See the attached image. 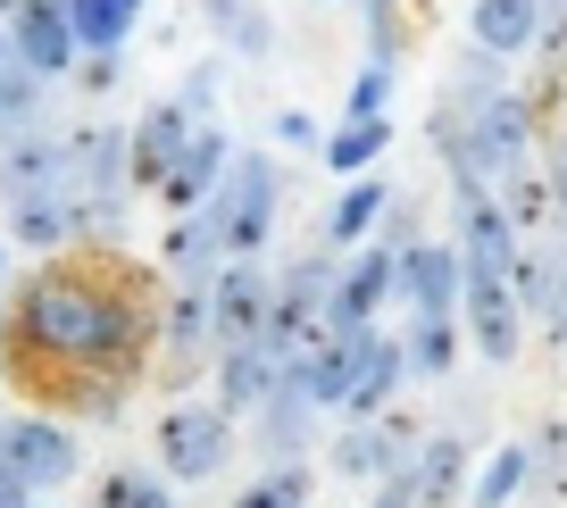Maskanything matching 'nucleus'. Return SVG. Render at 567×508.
I'll use <instances>...</instances> for the list:
<instances>
[{"mask_svg":"<svg viewBox=\"0 0 567 508\" xmlns=\"http://www.w3.org/2000/svg\"><path fill=\"white\" fill-rule=\"evenodd\" d=\"M151 0H68V25H75V51H125L142 25Z\"/></svg>","mask_w":567,"mask_h":508,"instance_id":"obj_23","label":"nucleus"},{"mask_svg":"<svg viewBox=\"0 0 567 508\" xmlns=\"http://www.w3.org/2000/svg\"><path fill=\"white\" fill-rule=\"evenodd\" d=\"M460 333L493 359V367H509V359L526 351V300H517V283L467 267V283H460Z\"/></svg>","mask_w":567,"mask_h":508,"instance_id":"obj_8","label":"nucleus"},{"mask_svg":"<svg viewBox=\"0 0 567 508\" xmlns=\"http://www.w3.org/2000/svg\"><path fill=\"white\" fill-rule=\"evenodd\" d=\"M401 351H409V375L443 384V375H451V359H460V317H409Z\"/></svg>","mask_w":567,"mask_h":508,"instance_id":"obj_28","label":"nucleus"},{"mask_svg":"<svg viewBox=\"0 0 567 508\" xmlns=\"http://www.w3.org/2000/svg\"><path fill=\"white\" fill-rule=\"evenodd\" d=\"M0 300H9V292H0Z\"/></svg>","mask_w":567,"mask_h":508,"instance_id":"obj_40","label":"nucleus"},{"mask_svg":"<svg viewBox=\"0 0 567 508\" xmlns=\"http://www.w3.org/2000/svg\"><path fill=\"white\" fill-rule=\"evenodd\" d=\"M526 484H534V442H501V450L484 458V475L467 484V508H509Z\"/></svg>","mask_w":567,"mask_h":508,"instance_id":"obj_27","label":"nucleus"},{"mask_svg":"<svg viewBox=\"0 0 567 508\" xmlns=\"http://www.w3.org/2000/svg\"><path fill=\"white\" fill-rule=\"evenodd\" d=\"M209 359H217V333H209V283H176V292H167V317H159V359H151V375H159V384L184 401V384H193Z\"/></svg>","mask_w":567,"mask_h":508,"instance_id":"obj_7","label":"nucleus"},{"mask_svg":"<svg viewBox=\"0 0 567 508\" xmlns=\"http://www.w3.org/2000/svg\"><path fill=\"white\" fill-rule=\"evenodd\" d=\"M217 267H226V250H217V234L200 226V209L176 217V226H167V242H159V276H167V283H209Z\"/></svg>","mask_w":567,"mask_h":508,"instance_id":"obj_22","label":"nucleus"},{"mask_svg":"<svg viewBox=\"0 0 567 508\" xmlns=\"http://www.w3.org/2000/svg\"><path fill=\"white\" fill-rule=\"evenodd\" d=\"M267 300H276V276H267L259 259H226L209 276V333L217 351H234V342H259L267 333Z\"/></svg>","mask_w":567,"mask_h":508,"instance_id":"obj_11","label":"nucleus"},{"mask_svg":"<svg viewBox=\"0 0 567 508\" xmlns=\"http://www.w3.org/2000/svg\"><path fill=\"white\" fill-rule=\"evenodd\" d=\"M92 508H176V491L151 467H101L92 475Z\"/></svg>","mask_w":567,"mask_h":508,"instance_id":"obj_30","label":"nucleus"},{"mask_svg":"<svg viewBox=\"0 0 567 508\" xmlns=\"http://www.w3.org/2000/svg\"><path fill=\"white\" fill-rule=\"evenodd\" d=\"M276 217H284V167L267 151H234L226 176H217V193H209V209H200V226L217 234L226 259H259L267 234H276Z\"/></svg>","mask_w":567,"mask_h":508,"instance_id":"obj_2","label":"nucleus"},{"mask_svg":"<svg viewBox=\"0 0 567 508\" xmlns=\"http://www.w3.org/2000/svg\"><path fill=\"white\" fill-rule=\"evenodd\" d=\"M234 458V417L217 401H167L159 408V467L184 484H209Z\"/></svg>","mask_w":567,"mask_h":508,"instance_id":"obj_5","label":"nucleus"},{"mask_svg":"<svg viewBox=\"0 0 567 508\" xmlns=\"http://www.w3.org/2000/svg\"><path fill=\"white\" fill-rule=\"evenodd\" d=\"M517 250H526V242H517L501 193H493V184H460V259L476 267V276H509Z\"/></svg>","mask_w":567,"mask_h":508,"instance_id":"obj_12","label":"nucleus"},{"mask_svg":"<svg viewBox=\"0 0 567 508\" xmlns=\"http://www.w3.org/2000/svg\"><path fill=\"white\" fill-rule=\"evenodd\" d=\"M467 442L460 434H434L417 442V508H467Z\"/></svg>","mask_w":567,"mask_h":508,"instance_id":"obj_21","label":"nucleus"},{"mask_svg":"<svg viewBox=\"0 0 567 508\" xmlns=\"http://www.w3.org/2000/svg\"><path fill=\"white\" fill-rule=\"evenodd\" d=\"M368 9H384V0H368Z\"/></svg>","mask_w":567,"mask_h":508,"instance_id":"obj_39","label":"nucleus"},{"mask_svg":"<svg viewBox=\"0 0 567 508\" xmlns=\"http://www.w3.org/2000/svg\"><path fill=\"white\" fill-rule=\"evenodd\" d=\"M0 34H9V51H18L42 84L75 75V59H84V51H75V25H68V0H25V9L0 25Z\"/></svg>","mask_w":567,"mask_h":508,"instance_id":"obj_13","label":"nucleus"},{"mask_svg":"<svg viewBox=\"0 0 567 508\" xmlns=\"http://www.w3.org/2000/svg\"><path fill=\"white\" fill-rule=\"evenodd\" d=\"M75 84H84L92 101H101V92L117 84V51H84V59H75Z\"/></svg>","mask_w":567,"mask_h":508,"instance_id":"obj_33","label":"nucleus"},{"mask_svg":"<svg viewBox=\"0 0 567 508\" xmlns=\"http://www.w3.org/2000/svg\"><path fill=\"white\" fill-rule=\"evenodd\" d=\"M25 508H51V500H25Z\"/></svg>","mask_w":567,"mask_h":508,"instance_id":"obj_38","label":"nucleus"},{"mask_svg":"<svg viewBox=\"0 0 567 508\" xmlns=\"http://www.w3.org/2000/svg\"><path fill=\"white\" fill-rule=\"evenodd\" d=\"M0 458L18 467V484L34 491H59L84 475V442H75L68 417H51V408H25V417H0Z\"/></svg>","mask_w":567,"mask_h":508,"instance_id":"obj_3","label":"nucleus"},{"mask_svg":"<svg viewBox=\"0 0 567 508\" xmlns=\"http://www.w3.org/2000/svg\"><path fill=\"white\" fill-rule=\"evenodd\" d=\"M25 125H42V75L0 34V134H25Z\"/></svg>","mask_w":567,"mask_h":508,"instance_id":"obj_29","label":"nucleus"},{"mask_svg":"<svg viewBox=\"0 0 567 508\" xmlns=\"http://www.w3.org/2000/svg\"><path fill=\"white\" fill-rule=\"evenodd\" d=\"M18 9H25V0H0V25H9V18H18Z\"/></svg>","mask_w":567,"mask_h":508,"instance_id":"obj_37","label":"nucleus"},{"mask_svg":"<svg viewBox=\"0 0 567 508\" xmlns=\"http://www.w3.org/2000/svg\"><path fill=\"white\" fill-rule=\"evenodd\" d=\"M276 134L292 142V151H318V142H326V134H318V117H309V108H284V117H276Z\"/></svg>","mask_w":567,"mask_h":508,"instance_id":"obj_34","label":"nucleus"},{"mask_svg":"<svg viewBox=\"0 0 567 508\" xmlns=\"http://www.w3.org/2000/svg\"><path fill=\"white\" fill-rule=\"evenodd\" d=\"M467 42H476L484 59H534V42H543V0H476L467 9Z\"/></svg>","mask_w":567,"mask_h":508,"instance_id":"obj_17","label":"nucleus"},{"mask_svg":"<svg viewBox=\"0 0 567 508\" xmlns=\"http://www.w3.org/2000/svg\"><path fill=\"white\" fill-rule=\"evenodd\" d=\"M200 18H209V34L226 42L234 59H267L276 51V18H267L259 0H200Z\"/></svg>","mask_w":567,"mask_h":508,"instance_id":"obj_24","label":"nucleus"},{"mask_svg":"<svg viewBox=\"0 0 567 508\" xmlns=\"http://www.w3.org/2000/svg\"><path fill=\"white\" fill-rule=\"evenodd\" d=\"M25 500H34V491H25V484H18V467L0 458V508H25Z\"/></svg>","mask_w":567,"mask_h":508,"instance_id":"obj_35","label":"nucleus"},{"mask_svg":"<svg viewBox=\"0 0 567 508\" xmlns=\"http://www.w3.org/2000/svg\"><path fill=\"white\" fill-rule=\"evenodd\" d=\"M401 300V250L384 242H359L342 250V276H334V300H326V333H368L375 317Z\"/></svg>","mask_w":567,"mask_h":508,"instance_id":"obj_6","label":"nucleus"},{"mask_svg":"<svg viewBox=\"0 0 567 508\" xmlns=\"http://www.w3.org/2000/svg\"><path fill=\"white\" fill-rule=\"evenodd\" d=\"M68 184H75V134H51V125L0 134V200H42Z\"/></svg>","mask_w":567,"mask_h":508,"instance_id":"obj_9","label":"nucleus"},{"mask_svg":"<svg viewBox=\"0 0 567 508\" xmlns=\"http://www.w3.org/2000/svg\"><path fill=\"white\" fill-rule=\"evenodd\" d=\"M167 283L117 242H75L25 267L0 300V375L51 417H117L159 359Z\"/></svg>","mask_w":567,"mask_h":508,"instance_id":"obj_1","label":"nucleus"},{"mask_svg":"<svg viewBox=\"0 0 567 508\" xmlns=\"http://www.w3.org/2000/svg\"><path fill=\"white\" fill-rule=\"evenodd\" d=\"M384 209H392V184L375 176H342V193H334V209H326V226H318V242L326 250H359L375 226H384Z\"/></svg>","mask_w":567,"mask_h":508,"instance_id":"obj_19","label":"nucleus"},{"mask_svg":"<svg viewBox=\"0 0 567 508\" xmlns=\"http://www.w3.org/2000/svg\"><path fill=\"white\" fill-rule=\"evenodd\" d=\"M368 508H417V458L375 475V500H368Z\"/></svg>","mask_w":567,"mask_h":508,"instance_id":"obj_32","label":"nucleus"},{"mask_svg":"<svg viewBox=\"0 0 567 508\" xmlns=\"http://www.w3.org/2000/svg\"><path fill=\"white\" fill-rule=\"evenodd\" d=\"M276 384H284V351L267 342V333H259V342H234V351H217V408H226L234 425H243Z\"/></svg>","mask_w":567,"mask_h":508,"instance_id":"obj_16","label":"nucleus"},{"mask_svg":"<svg viewBox=\"0 0 567 508\" xmlns=\"http://www.w3.org/2000/svg\"><path fill=\"white\" fill-rule=\"evenodd\" d=\"M384 108H392V68L368 59V68L351 75V108H342V117H384Z\"/></svg>","mask_w":567,"mask_h":508,"instance_id":"obj_31","label":"nucleus"},{"mask_svg":"<svg viewBox=\"0 0 567 508\" xmlns=\"http://www.w3.org/2000/svg\"><path fill=\"white\" fill-rule=\"evenodd\" d=\"M226 158H234V142H226V125L217 117H200L193 125V142H184V158L167 167V184L151 200H159L167 217H193V209H209V193H217V176H226Z\"/></svg>","mask_w":567,"mask_h":508,"instance_id":"obj_14","label":"nucleus"},{"mask_svg":"<svg viewBox=\"0 0 567 508\" xmlns=\"http://www.w3.org/2000/svg\"><path fill=\"white\" fill-rule=\"evenodd\" d=\"M384 151H392V117H342L334 134L318 142V158L334 167V176H368Z\"/></svg>","mask_w":567,"mask_h":508,"instance_id":"obj_25","label":"nucleus"},{"mask_svg":"<svg viewBox=\"0 0 567 508\" xmlns=\"http://www.w3.org/2000/svg\"><path fill=\"white\" fill-rule=\"evenodd\" d=\"M460 283H467L460 242H409L401 250V309L409 317H460Z\"/></svg>","mask_w":567,"mask_h":508,"instance_id":"obj_15","label":"nucleus"},{"mask_svg":"<svg viewBox=\"0 0 567 508\" xmlns=\"http://www.w3.org/2000/svg\"><path fill=\"white\" fill-rule=\"evenodd\" d=\"M193 108L184 101H151L134 125H125V193H159L167 167L184 158V142H193Z\"/></svg>","mask_w":567,"mask_h":508,"instance_id":"obj_10","label":"nucleus"},{"mask_svg":"<svg viewBox=\"0 0 567 508\" xmlns=\"http://www.w3.org/2000/svg\"><path fill=\"white\" fill-rule=\"evenodd\" d=\"M334 276H342V250H309V259H292L276 276V300H267V342H276L284 359L309 351L326 333V300H334Z\"/></svg>","mask_w":567,"mask_h":508,"instance_id":"obj_4","label":"nucleus"},{"mask_svg":"<svg viewBox=\"0 0 567 508\" xmlns=\"http://www.w3.org/2000/svg\"><path fill=\"white\" fill-rule=\"evenodd\" d=\"M9 242L18 250H75L84 242V217H75L68 193H42V200H9Z\"/></svg>","mask_w":567,"mask_h":508,"instance_id":"obj_20","label":"nucleus"},{"mask_svg":"<svg viewBox=\"0 0 567 508\" xmlns=\"http://www.w3.org/2000/svg\"><path fill=\"white\" fill-rule=\"evenodd\" d=\"M401 384H409V351H401V333H368V351H359V375H351V392H342V417H351V425L384 417Z\"/></svg>","mask_w":567,"mask_h":508,"instance_id":"obj_18","label":"nucleus"},{"mask_svg":"<svg viewBox=\"0 0 567 508\" xmlns=\"http://www.w3.org/2000/svg\"><path fill=\"white\" fill-rule=\"evenodd\" d=\"M9 267H18V242H0V283H9Z\"/></svg>","mask_w":567,"mask_h":508,"instance_id":"obj_36","label":"nucleus"},{"mask_svg":"<svg viewBox=\"0 0 567 508\" xmlns=\"http://www.w3.org/2000/svg\"><path fill=\"white\" fill-rule=\"evenodd\" d=\"M309 491H318V467L309 458H276V467H259L234 491V508H309Z\"/></svg>","mask_w":567,"mask_h":508,"instance_id":"obj_26","label":"nucleus"}]
</instances>
